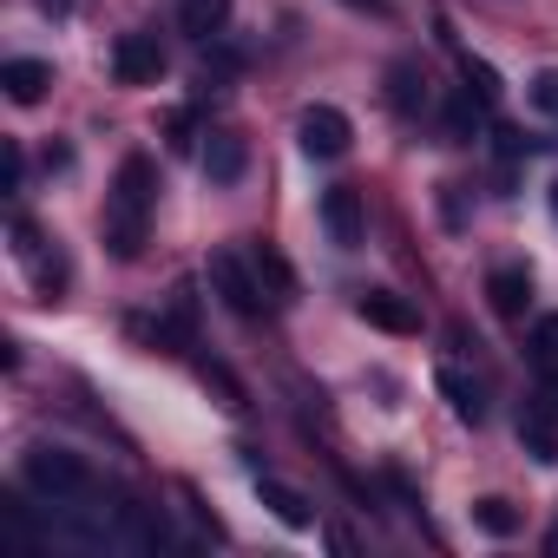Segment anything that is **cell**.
Returning a JSON list of instances; mask_svg holds the SVG:
<instances>
[{
	"mask_svg": "<svg viewBox=\"0 0 558 558\" xmlns=\"http://www.w3.org/2000/svg\"><path fill=\"white\" fill-rule=\"evenodd\" d=\"M250 263H256V276H263L269 303H290V296H296V269L283 263V250H276V243H250Z\"/></svg>",
	"mask_w": 558,
	"mask_h": 558,
	"instance_id": "obj_15",
	"label": "cell"
},
{
	"mask_svg": "<svg viewBox=\"0 0 558 558\" xmlns=\"http://www.w3.org/2000/svg\"><path fill=\"white\" fill-rule=\"evenodd\" d=\"M453 53H460V80H466V93H473V99L493 112V106H499V73H493L486 60H473L466 47H453Z\"/></svg>",
	"mask_w": 558,
	"mask_h": 558,
	"instance_id": "obj_18",
	"label": "cell"
},
{
	"mask_svg": "<svg viewBox=\"0 0 558 558\" xmlns=\"http://www.w3.org/2000/svg\"><path fill=\"white\" fill-rule=\"evenodd\" d=\"M519 447H525L538 466H558V408H551V395H532V401L519 408Z\"/></svg>",
	"mask_w": 558,
	"mask_h": 558,
	"instance_id": "obj_9",
	"label": "cell"
},
{
	"mask_svg": "<svg viewBox=\"0 0 558 558\" xmlns=\"http://www.w3.org/2000/svg\"><path fill=\"white\" fill-rule=\"evenodd\" d=\"M47 86H53V66L47 60H8V66H0V93H8L14 106H40Z\"/></svg>",
	"mask_w": 558,
	"mask_h": 558,
	"instance_id": "obj_11",
	"label": "cell"
},
{
	"mask_svg": "<svg viewBox=\"0 0 558 558\" xmlns=\"http://www.w3.org/2000/svg\"><path fill=\"white\" fill-rule=\"evenodd\" d=\"M14 256L34 269L40 296H47V303H60V290H66V256H60V250H47V236H40L27 217H14Z\"/></svg>",
	"mask_w": 558,
	"mask_h": 558,
	"instance_id": "obj_6",
	"label": "cell"
},
{
	"mask_svg": "<svg viewBox=\"0 0 558 558\" xmlns=\"http://www.w3.org/2000/svg\"><path fill=\"white\" fill-rule=\"evenodd\" d=\"M551 210H558V184H551Z\"/></svg>",
	"mask_w": 558,
	"mask_h": 558,
	"instance_id": "obj_27",
	"label": "cell"
},
{
	"mask_svg": "<svg viewBox=\"0 0 558 558\" xmlns=\"http://www.w3.org/2000/svg\"><path fill=\"white\" fill-rule=\"evenodd\" d=\"M355 316L368 329H381V336H421V310L408 296H395V290H362L355 296Z\"/></svg>",
	"mask_w": 558,
	"mask_h": 558,
	"instance_id": "obj_8",
	"label": "cell"
},
{
	"mask_svg": "<svg viewBox=\"0 0 558 558\" xmlns=\"http://www.w3.org/2000/svg\"><path fill=\"white\" fill-rule=\"evenodd\" d=\"M323 230H329L336 250H362L368 210H362V191H355V184H329V191H323Z\"/></svg>",
	"mask_w": 558,
	"mask_h": 558,
	"instance_id": "obj_7",
	"label": "cell"
},
{
	"mask_svg": "<svg viewBox=\"0 0 558 558\" xmlns=\"http://www.w3.org/2000/svg\"><path fill=\"white\" fill-rule=\"evenodd\" d=\"M388 106H395L401 119H421V112L434 106V93H427V73H421L414 60H395V66H388Z\"/></svg>",
	"mask_w": 558,
	"mask_h": 558,
	"instance_id": "obj_10",
	"label": "cell"
},
{
	"mask_svg": "<svg viewBox=\"0 0 558 558\" xmlns=\"http://www.w3.org/2000/svg\"><path fill=\"white\" fill-rule=\"evenodd\" d=\"M525 99L545 112V119H558V66H545V73H532L525 80Z\"/></svg>",
	"mask_w": 558,
	"mask_h": 558,
	"instance_id": "obj_22",
	"label": "cell"
},
{
	"mask_svg": "<svg viewBox=\"0 0 558 558\" xmlns=\"http://www.w3.org/2000/svg\"><path fill=\"white\" fill-rule=\"evenodd\" d=\"M112 80H119V86H158V80H165V40H158L151 27L119 34V40H112Z\"/></svg>",
	"mask_w": 558,
	"mask_h": 558,
	"instance_id": "obj_4",
	"label": "cell"
},
{
	"mask_svg": "<svg viewBox=\"0 0 558 558\" xmlns=\"http://www.w3.org/2000/svg\"><path fill=\"white\" fill-rule=\"evenodd\" d=\"M151 204H158V165L145 151H132L112 178V197H106V250L119 263H132L145 250V230H151Z\"/></svg>",
	"mask_w": 558,
	"mask_h": 558,
	"instance_id": "obj_1",
	"label": "cell"
},
{
	"mask_svg": "<svg viewBox=\"0 0 558 558\" xmlns=\"http://www.w3.org/2000/svg\"><path fill=\"white\" fill-rule=\"evenodd\" d=\"M178 34L191 40H223L230 34V0H178Z\"/></svg>",
	"mask_w": 558,
	"mask_h": 558,
	"instance_id": "obj_12",
	"label": "cell"
},
{
	"mask_svg": "<svg viewBox=\"0 0 558 558\" xmlns=\"http://www.w3.org/2000/svg\"><path fill=\"white\" fill-rule=\"evenodd\" d=\"M486 296H493L499 316H525V303H532V276H525L519 263H506V269L486 276Z\"/></svg>",
	"mask_w": 558,
	"mask_h": 558,
	"instance_id": "obj_16",
	"label": "cell"
},
{
	"mask_svg": "<svg viewBox=\"0 0 558 558\" xmlns=\"http://www.w3.org/2000/svg\"><path fill=\"white\" fill-rule=\"evenodd\" d=\"M349 8H362V14H388V0H349Z\"/></svg>",
	"mask_w": 558,
	"mask_h": 558,
	"instance_id": "obj_26",
	"label": "cell"
},
{
	"mask_svg": "<svg viewBox=\"0 0 558 558\" xmlns=\"http://www.w3.org/2000/svg\"><path fill=\"white\" fill-rule=\"evenodd\" d=\"M256 493H263V506L283 519L290 532H310V525H316V506H310L296 486H283V480H269V473H263V480H256Z\"/></svg>",
	"mask_w": 558,
	"mask_h": 558,
	"instance_id": "obj_14",
	"label": "cell"
},
{
	"mask_svg": "<svg viewBox=\"0 0 558 558\" xmlns=\"http://www.w3.org/2000/svg\"><path fill=\"white\" fill-rule=\"evenodd\" d=\"M27 184V158H21V138H8V191Z\"/></svg>",
	"mask_w": 558,
	"mask_h": 558,
	"instance_id": "obj_23",
	"label": "cell"
},
{
	"mask_svg": "<svg viewBox=\"0 0 558 558\" xmlns=\"http://www.w3.org/2000/svg\"><path fill=\"white\" fill-rule=\"evenodd\" d=\"M473 525L480 532H493V538H506V532H519V512H512V499H473Z\"/></svg>",
	"mask_w": 558,
	"mask_h": 558,
	"instance_id": "obj_20",
	"label": "cell"
},
{
	"mask_svg": "<svg viewBox=\"0 0 558 558\" xmlns=\"http://www.w3.org/2000/svg\"><path fill=\"white\" fill-rule=\"evenodd\" d=\"M480 112H486V106H480V99H473V93H460V99H453V106H447V119H440V132H447V138H453V145H466V138H473V132H480Z\"/></svg>",
	"mask_w": 558,
	"mask_h": 558,
	"instance_id": "obj_19",
	"label": "cell"
},
{
	"mask_svg": "<svg viewBox=\"0 0 558 558\" xmlns=\"http://www.w3.org/2000/svg\"><path fill=\"white\" fill-rule=\"evenodd\" d=\"M204 171H210V184H236L250 171V145L236 132H210L204 138Z\"/></svg>",
	"mask_w": 558,
	"mask_h": 558,
	"instance_id": "obj_13",
	"label": "cell"
},
{
	"mask_svg": "<svg viewBox=\"0 0 558 558\" xmlns=\"http://www.w3.org/2000/svg\"><path fill=\"white\" fill-rule=\"evenodd\" d=\"M210 290L223 296V310H230V316H263V303H269L256 263H250V256H236V250H217V256H210Z\"/></svg>",
	"mask_w": 558,
	"mask_h": 558,
	"instance_id": "obj_3",
	"label": "cell"
},
{
	"mask_svg": "<svg viewBox=\"0 0 558 558\" xmlns=\"http://www.w3.org/2000/svg\"><path fill=\"white\" fill-rule=\"evenodd\" d=\"M296 138H303V151H310V158H342V151L355 145V125H349V112H342V106H303Z\"/></svg>",
	"mask_w": 558,
	"mask_h": 558,
	"instance_id": "obj_5",
	"label": "cell"
},
{
	"mask_svg": "<svg viewBox=\"0 0 558 558\" xmlns=\"http://www.w3.org/2000/svg\"><path fill=\"white\" fill-rule=\"evenodd\" d=\"M40 14H47V21H66V14H73V0H40Z\"/></svg>",
	"mask_w": 558,
	"mask_h": 558,
	"instance_id": "obj_25",
	"label": "cell"
},
{
	"mask_svg": "<svg viewBox=\"0 0 558 558\" xmlns=\"http://www.w3.org/2000/svg\"><path fill=\"white\" fill-rule=\"evenodd\" d=\"M171 145H191V112H171Z\"/></svg>",
	"mask_w": 558,
	"mask_h": 558,
	"instance_id": "obj_24",
	"label": "cell"
},
{
	"mask_svg": "<svg viewBox=\"0 0 558 558\" xmlns=\"http://www.w3.org/2000/svg\"><path fill=\"white\" fill-rule=\"evenodd\" d=\"M440 395H447V408H453L466 427H480V421H486V388H480V381H466L460 368H440Z\"/></svg>",
	"mask_w": 558,
	"mask_h": 558,
	"instance_id": "obj_17",
	"label": "cell"
},
{
	"mask_svg": "<svg viewBox=\"0 0 558 558\" xmlns=\"http://www.w3.org/2000/svg\"><path fill=\"white\" fill-rule=\"evenodd\" d=\"M532 362H538L545 375H558V316H545V323L532 329Z\"/></svg>",
	"mask_w": 558,
	"mask_h": 558,
	"instance_id": "obj_21",
	"label": "cell"
},
{
	"mask_svg": "<svg viewBox=\"0 0 558 558\" xmlns=\"http://www.w3.org/2000/svg\"><path fill=\"white\" fill-rule=\"evenodd\" d=\"M21 480L47 499V506H66V499H93V473H86V460L80 453H66V447H27V460H21Z\"/></svg>",
	"mask_w": 558,
	"mask_h": 558,
	"instance_id": "obj_2",
	"label": "cell"
}]
</instances>
